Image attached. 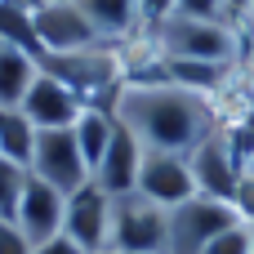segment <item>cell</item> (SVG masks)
<instances>
[{
    "mask_svg": "<svg viewBox=\"0 0 254 254\" xmlns=\"http://www.w3.org/2000/svg\"><path fill=\"white\" fill-rule=\"evenodd\" d=\"M36 36H40L45 54H71V49L103 45V40H98V31L89 27V18H85L71 0L40 4V13H36Z\"/></svg>",
    "mask_w": 254,
    "mask_h": 254,
    "instance_id": "11",
    "label": "cell"
},
{
    "mask_svg": "<svg viewBox=\"0 0 254 254\" xmlns=\"http://www.w3.org/2000/svg\"><path fill=\"white\" fill-rule=\"evenodd\" d=\"M232 210H237L241 223H254V179L250 174H241V183H237V192H232Z\"/></svg>",
    "mask_w": 254,
    "mask_h": 254,
    "instance_id": "24",
    "label": "cell"
},
{
    "mask_svg": "<svg viewBox=\"0 0 254 254\" xmlns=\"http://www.w3.org/2000/svg\"><path fill=\"white\" fill-rule=\"evenodd\" d=\"M89 27L98 31L103 45H116V40H129L134 31H143V13H138V0H71Z\"/></svg>",
    "mask_w": 254,
    "mask_h": 254,
    "instance_id": "14",
    "label": "cell"
},
{
    "mask_svg": "<svg viewBox=\"0 0 254 254\" xmlns=\"http://www.w3.org/2000/svg\"><path fill=\"white\" fill-rule=\"evenodd\" d=\"M36 76H40V63L0 36V107H18Z\"/></svg>",
    "mask_w": 254,
    "mask_h": 254,
    "instance_id": "16",
    "label": "cell"
},
{
    "mask_svg": "<svg viewBox=\"0 0 254 254\" xmlns=\"http://www.w3.org/2000/svg\"><path fill=\"white\" fill-rule=\"evenodd\" d=\"M246 67L254 71V40H250V49H246Z\"/></svg>",
    "mask_w": 254,
    "mask_h": 254,
    "instance_id": "27",
    "label": "cell"
},
{
    "mask_svg": "<svg viewBox=\"0 0 254 254\" xmlns=\"http://www.w3.org/2000/svg\"><path fill=\"white\" fill-rule=\"evenodd\" d=\"M138 13H143V31H152L156 22L174 13V0H138Z\"/></svg>",
    "mask_w": 254,
    "mask_h": 254,
    "instance_id": "25",
    "label": "cell"
},
{
    "mask_svg": "<svg viewBox=\"0 0 254 254\" xmlns=\"http://www.w3.org/2000/svg\"><path fill=\"white\" fill-rule=\"evenodd\" d=\"M71 134H76V147H80L89 174H94V165L103 161V152H107V143H112V134H116V112H107V107H85V112L76 116Z\"/></svg>",
    "mask_w": 254,
    "mask_h": 254,
    "instance_id": "17",
    "label": "cell"
},
{
    "mask_svg": "<svg viewBox=\"0 0 254 254\" xmlns=\"http://www.w3.org/2000/svg\"><path fill=\"white\" fill-rule=\"evenodd\" d=\"M134 192H143L147 201H156V205H165V210H174V205L201 196L188 156H174V152H147V147H143V165H138V188H134Z\"/></svg>",
    "mask_w": 254,
    "mask_h": 254,
    "instance_id": "9",
    "label": "cell"
},
{
    "mask_svg": "<svg viewBox=\"0 0 254 254\" xmlns=\"http://www.w3.org/2000/svg\"><path fill=\"white\" fill-rule=\"evenodd\" d=\"M40 183L58 188L63 196L80 192L94 174L76 147V134L71 129H36V147H31V165H27Z\"/></svg>",
    "mask_w": 254,
    "mask_h": 254,
    "instance_id": "6",
    "label": "cell"
},
{
    "mask_svg": "<svg viewBox=\"0 0 254 254\" xmlns=\"http://www.w3.org/2000/svg\"><path fill=\"white\" fill-rule=\"evenodd\" d=\"M250 13H254V0H250Z\"/></svg>",
    "mask_w": 254,
    "mask_h": 254,
    "instance_id": "32",
    "label": "cell"
},
{
    "mask_svg": "<svg viewBox=\"0 0 254 254\" xmlns=\"http://www.w3.org/2000/svg\"><path fill=\"white\" fill-rule=\"evenodd\" d=\"M174 13H192V18H223V22H232V18H228V9H223V0H174Z\"/></svg>",
    "mask_w": 254,
    "mask_h": 254,
    "instance_id": "23",
    "label": "cell"
},
{
    "mask_svg": "<svg viewBox=\"0 0 254 254\" xmlns=\"http://www.w3.org/2000/svg\"><path fill=\"white\" fill-rule=\"evenodd\" d=\"M250 254H254V250H250Z\"/></svg>",
    "mask_w": 254,
    "mask_h": 254,
    "instance_id": "33",
    "label": "cell"
},
{
    "mask_svg": "<svg viewBox=\"0 0 254 254\" xmlns=\"http://www.w3.org/2000/svg\"><path fill=\"white\" fill-rule=\"evenodd\" d=\"M94 254H116V250H94Z\"/></svg>",
    "mask_w": 254,
    "mask_h": 254,
    "instance_id": "29",
    "label": "cell"
},
{
    "mask_svg": "<svg viewBox=\"0 0 254 254\" xmlns=\"http://www.w3.org/2000/svg\"><path fill=\"white\" fill-rule=\"evenodd\" d=\"M31 170L18 165V161H4L0 156V219H13L18 214V201H22V188H27Z\"/></svg>",
    "mask_w": 254,
    "mask_h": 254,
    "instance_id": "20",
    "label": "cell"
},
{
    "mask_svg": "<svg viewBox=\"0 0 254 254\" xmlns=\"http://www.w3.org/2000/svg\"><path fill=\"white\" fill-rule=\"evenodd\" d=\"M63 219H67V196H63L58 188H49V183H40V179L31 174V179H27V188H22V201H18L13 223L27 232V241H31V246H45V241L63 237Z\"/></svg>",
    "mask_w": 254,
    "mask_h": 254,
    "instance_id": "10",
    "label": "cell"
},
{
    "mask_svg": "<svg viewBox=\"0 0 254 254\" xmlns=\"http://www.w3.org/2000/svg\"><path fill=\"white\" fill-rule=\"evenodd\" d=\"M112 250L116 254H170V210L143 192L112 196Z\"/></svg>",
    "mask_w": 254,
    "mask_h": 254,
    "instance_id": "4",
    "label": "cell"
},
{
    "mask_svg": "<svg viewBox=\"0 0 254 254\" xmlns=\"http://www.w3.org/2000/svg\"><path fill=\"white\" fill-rule=\"evenodd\" d=\"M188 165H192L196 192H201V196H214V201H232V192H237V183H241V174H246V165L237 161V152H232L223 125L188 156Z\"/></svg>",
    "mask_w": 254,
    "mask_h": 254,
    "instance_id": "8",
    "label": "cell"
},
{
    "mask_svg": "<svg viewBox=\"0 0 254 254\" xmlns=\"http://www.w3.org/2000/svg\"><path fill=\"white\" fill-rule=\"evenodd\" d=\"M112 112L147 152H174V156H192L223 125L214 98L170 80H125Z\"/></svg>",
    "mask_w": 254,
    "mask_h": 254,
    "instance_id": "1",
    "label": "cell"
},
{
    "mask_svg": "<svg viewBox=\"0 0 254 254\" xmlns=\"http://www.w3.org/2000/svg\"><path fill=\"white\" fill-rule=\"evenodd\" d=\"M232 63H196V58H161V80L170 85H183L192 94H205L214 98L228 80H232Z\"/></svg>",
    "mask_w": 254,
    "mask_h": 254,
    "instance_id": "15",
    "label": "cell"
},
{
    "mask_svg": "<svg viewBox=\"0 0 254 254\" xmlns=\"http://www.w3.org/2000/svg\"><path fill=\"white\" fill-rule=\"evenodd\" d=\"M40 71L63 80L85 107H107L116 103L121 85H125V63L116 58L112 45H89V49H71V54H45Z\"/></svg>",
    "mask_w": 254,
    "mask_h": 254,
    "instance_id": "3",
    "label": "cell"
},
{
    "mask_svg": "<svg viewBox=\"0 0 254 254\" xmlns=\"http://www.w3.org/2000/svg\"><path fill=\"white\" fill-rule=\"evenodd\" d=\"M152 49L161 58H196V63H241V27L223 18H192V13H170L147 31Z\"/></svg>",
    "mask_w": 254,
    "mask_h": 254,
    "instance_id": "2",
    "label": "cell"
},
{
    "mask_svg": "<svg viewBox=\"0 0 254 254\" xmlns=\"http://www.w3.org/2000/svg\"><path fill=\"white\" fill-rule=\"evenodd\" d=\"M18 107H22V116H27L36 129H71L76 116L85 112V103H80L63 80H54V76H45V71L31 80V89H27V98H22Z\"/></svg>",
    "mask_w": 254,
    "mask_h": 254,
    "instance_id": "12",
    "label": "cell"
},
{
    "mask_svg": "<svg viewBox=\"0 0 254 254\" xmlns=\"http://www.w3.org/2000/svg\"><path fill=\"white\" fill-rule=\"evenodd\" d=\"M0 36H4L9 45L27 49L36 63L45 58V45H40V36H36V13H27V9H13V4H4V0H0Z\"/></svg>",
    "mask_w": 254,
    "mask_h": 254,
    "instance_id": "19",
    "label": "cell"
},
{
    "mask_svg": "<svg viewBox=\"0 0 254 254\" xmlns=\"http://www.w3.org/2000/svg\"><path fill=\"white\" fill-rule=\"evenodd\" d=\"M63 237L85 254L112 250V196L89 179L80 192L67 196V219H63Z\"/></svg>",
    "mask_w": 254,
    "mask_h": 254,
    "instance_id": "7",
    "label": "cell"
},
{
    "mask_svg": "<svg viewBox=\"0 0 254 254\" xmlns=\"http://www.w3.org/2000/svg\"><path fill=\"white\" fill-rule=\"evenodd\" d=\"M31 147H36V125L22 116V107H0V156L31 165Z\"/></svg>",
    "mask_w": 254,
    "mask_h": 254,
    "instance_id": "18",
    "label": "cell"
},
{
    "mask_svg": "<svg viewBox=\"0 0 254 254\" xmlns=\"http://www.w3.org/2000/svg\"><path fill=\"white\" fill-rule=\"evenodd\" d=\"M246 228H250V237H254V223H246Z\"/></svg>",
    "mask_w": 254,
    "mask_h": 254,
    "instance_id": "30",
    "label": "cell"
},
{
    "mask_svg": "<svg viewBox=\"0 0 254 254\" xmlns=\"http://www.w3.org/2000/svg\"><path fill=\"white\" fill-rule=\"evenodd\" d=\"M45 4H58V0H45Z\"/></svg>",
    "mask_w": 254,
    "mask_h": 254,
    "instance_id": "31",
    "label": "cell"
},
{
    "mask_svg": "<svg viewBox=\"0 0 254 254\" xmlns=\"http://www.w3.org/2000/svg\"><path fill=\"white\" fill-rule=\"evenodd\" d=\"M254 250V237H250V228L246 223H237V228H228V232H219L210 246L201 254H250Z\"/></svg>",
    "mask_w": 254,
    "mask_h": 254,
    "instance_id": "21",
    "label": "cell"
},
{
    "mask_svg": "<svg viewBox=\"0 0 254 254\" xmlns=\"http://www.w3.org/2000/svg\"><path fill=\"white\" fill-rule=\"evenodd\" d=\"M36 254H85L80 246H71L67 237H54V241H45V246H36Z\"/></svg>",
    "mask_w": 254,
    "mask_h": 254,
    "instance_id": "26",
    "label": "cell"
},
{
    "mask_svg": "<svg viewBox=\"0 0 254 254\" xmlns=\"http://www.w3.org/2000/svg\"><path fill=\"white\" fill-rule=\"evenodd\" d=\"M246 174H250V179H254V156H250V161H246Z\"/></svg>",
    "mask_w": 254,
    "mask_h": 254,
    "instance_id": "28",
    "label": "cell"
},
{
    "mask_svg": "<svg viewBox=\"0 0 254 254\" xmlns=\"http://www.w3.org/2000/svg\"><path fill=\"white\" fill-rule=\"evenodd\" d=\"M138 165H143V143L116 121V134L103 152V161L94 165V183L107 192V196H125L138 188Z\"/></svg>",
    "mask_w": 254,
    "mask_h": 254,
    "instance_id": "13",
    "label": "cell"
},
{
    "mask_svg": "<svg viewBox=\"0 0 254 254\" xmlns=\"http://www.w3.org/2000/svg\"><path fill=\"white\" fill-rule=\"evenodd\" d=\"M237 210L232 201H214V196H192L183 205L170 210V254H201L219 232L237 228Z\"/></svg>",
    "mask_w": 254,
    "mask_h": 254,
    "instance_id": "5",
    "label": "cell"
},
{
    "mask_svg": "<svg viewBox=\"0 0 254 254\" xmlns=\"http://www.w3.org/2000/svg\"><path fill=\"white\" fill-rule=\"evenodd\" d=\"M0 254H36V246L27 241V232L13 219H0Z\"/></svg>",
    "mask_w": 254,
    "mask_h": 254,
    "instance_id": "22",
    "label": "cell"
}]
</instances>
